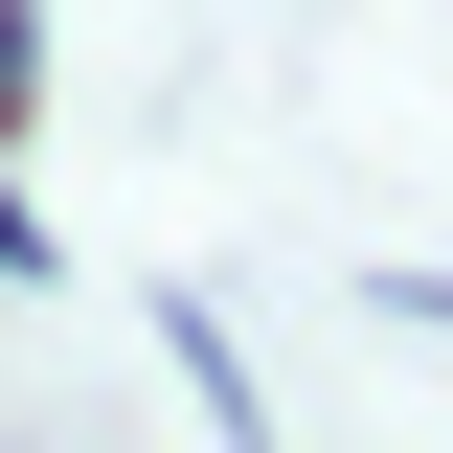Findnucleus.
<instances>
[{
	"label": "nucleus",
	"instance_id": "1",
	"mask_svg": "<svg viewBox=\"0 0 453 453\" xmlns=\"http://www.w3.org/2000/svg\"><path fill=\"white\" fill-rule=\"evenodd\" d=\"M23 91H46V23H23V0H0V136H23Z\"/></svg>",
	"mask_w": 453,
	"mask_h": 453
}]
</instances>
